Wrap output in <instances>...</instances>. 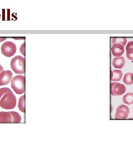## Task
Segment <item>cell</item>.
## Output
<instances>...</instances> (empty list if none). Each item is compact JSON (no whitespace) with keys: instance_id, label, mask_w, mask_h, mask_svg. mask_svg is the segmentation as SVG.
<instances>
[{"instance_id":"cell-8","label":"cell","mask_w":133,"mask_h":150,"mask_svg":"<svg viewBox=\"0 0 133 150\" xmlns=\"http://www.w3.org/2000/svg\"><path fill=\"white\" fill-rule=\"evenodd\" d=\"M112 54L116 57H121L124 52V46L120 43H116L113 45L112 48Z\"/></svg>"},{"instance_id":"cell-4","label":"cell","mask_w":133,"mask_h":150,"mask_svg":"<svg viewBox=\"0 0 133 150\" xmlns=\"http://www.w3.org/2000/svg\"><path fill=\"white\" fill-rule=\"evenodd\" d=\"M1 52L6 57H10L13 56L16 52L15 43L12 42H6L1 46Z\"/></svg>"},{"instance_id":"cell-6","label":"cell","mask_w":133,"mask_h":150,"mask_svg":"<svg viewBox=\"0 0 133 150\" xmlns=\"http://www.w3.org/2000/svg\"><path fill=\"white\" fill-rule=\"evenodd\" d=\"M130 112L129 108L124 105L119 106L117 108L115 117L117 119H127Z\"/></svg>"},{"instance_id":"cell-5","label":"cell","mask_w":133,"mask_h":150,"mask_svg":"<svg viewBox=\"0 0 133 150\" xmlns=\"http://www.w3.org/2000/svg\"><path fill=\"white\" fill-rule=\"evenodd\" d=\"M126 91V87L124 85L117 82L110 83V94L113 96H121Z\"/></svg>"},{"instance_id":"cell-17","label":"cell","mask_w":133,"mask_h":150,"mask_svg":"<svg viewBox=\"0 0 133 150\" xmlns=\"http://www.w3.org/2000/svg\"><path fill=\"white\" fill-rule=\"evenodd\" d=\"M127 42V39L126 38H112V43L113 44L116 43H120L125 46Z\"/></svg>"},{"instance_id":"cell-19","label":"cell","mask_w":133,"mask_h":150,"mask_svg":"<svg viewBox=\"0 0 133 150\" xmlns=\"http://www.w3.org/2000/svg\"><path fill=\"white\" fill-rule=\"evenodd\" d=\"M20 52L24 56H25V42L22 45L20 48Z\"/></svg>"},{"instance_id":"cell-20","label":"cell","mask_w":133,"mask_h":150,"mask_svg":"<svg viewBox=\"0 0 133 150\" xmlns=\"http://www.w3.org/2000/svg\"><path fill=\"white\" fill-rule=\"evenodd\" d=\"M6 38H0V42H2V41H4Z\"/></svg>"},{"instance_id":"cell-14","label":"cell","mask_w":133,"mask_h":150,"mask_svg":"<svg viewBox=\"0 0 133 150\" xmlns=\"http://www.w3.org/2000/svg\"><path fill=\"white\" fill-rule=\"evenodd\" d=\"M123 82L124 83L128 85H131L133 84V73L128 72L125 74L123 78Z\"/></svg>"},{"instance_id":"cell-9","label":"cell","mask_w":133,"mask_h":150,"mask_svg":"<svg viewBox=\"0 0 133 150\" xmlns=\"http://www.w3.org/2000/svg\"><path fill=\"white\" fill-rule=\"evenodd\" d=\"M1 123H12V118L10 112H0Z\"/></svg>"},{"instance_id":"cell-10","label":"cell","mask_w":133,"mask_h":150,"mask_svg":"<svg viewBox=\"0 0 133 150\" xmlns=\"http://www.w3.org/2000/svg\"><path fill=\"white\" fill-rule=\"evenodd\" d=\"M125 64V60L123 57H115L113 59V66L115 69H122Z\"/></svg>"},{"instance_id":"cell-2","label":"cell","mask_w":133,"mask_h":150,"mask_svg":"<svg viewBox=\"0 0 133 150\" xmlns=\"http://www.w3.org/2000/svg\"><path fill=\"white\" fill-rule=\"evenodd\" d=\"M16 105V97L12 91L5 93L0 99V107L4 109H13Z\"/></svg>"},{"instance_id":"cell-18","label":"cell","mask_w":133,"mask_h":150,"mask_svg":"<svg viewBox=\"0 0 133 150\" xmlns=\"http://www.w3.org/2000/svg\"><path fill=\"white\" fill-rule=\"evenodd\" d=\"M11 91V90L7 87H4V88H0V99L5 93L8 92H10Z\"/></svg>"},{"instance_id":"cell-7","label":"cell","mask_w":133,"mask_h":150,"mask_svg":"<svg viewBox=\"0 0 133 150\" xmlns=\"http://www.w3.org/2000/svg\"><path fill=\"white\" fill-rule=\"evenodd\" d=\"M13 77V74L11 71H4L0 74V86L8 85L11 82Z\"/></svg>"},{"instance_id":"cell-13","label":"cell","mask_w":133,"mask_h":150,"mask_svg":"<svg viewBox=\"0 0 133 150\" xmlns=\"http://www.w3.org/2000/svg\"><path fill=\"white\" fill-rule=\"evenodd\" d=\"M18 107L22 112H26V97L25 95L20 97L18 101Z\"/></svg>"},{"instance_id":"cell-1","label":"cell","mask_w":133,"mask_h":150,"mask_svg":"<svg viewBox=\"0 0 133 150\" xmlns=\"http://www.w3.org/2000/svg\"><path fill=\"white\" fill-rule=\"evenodd\" d=\"M11 69L17 75L25 74L26 64L25 59L21 56H17L11 59L10 62Z\"/></svg>"},{"instance_id":"cell-21","label":"cell","mask_w":133,"mask_h":150,"mask_svg":"<svg viewBox=\"0 0 133 150\" xmlns=\"http://www.w3.org/2000/svg\"><path fill=\"white\" fill-rule=\"evenodd\" d=\"M4 68H3V67L0 64V74L2 72V71H4Z\"/></svg>"},{"instance_id":"cell-11","label":"cell","mask_w":133,"mask_h":150,"mask_svg":"<svg viewBox=\"0 0 133 150\" xmlns=\"http://www.w3.org/2000/svg\"><path fill=\"white\" fill-rule=\"evenodd\" d=\"M122 72L121 70H113L110 73V81H119L122 79Z\"/></svg>"},{"instance_id":"cell-15","label":"cell","mask_w":133,"mask_h":150,"mask_svg":"<svg viewBox=\"0 0 133 150\" xmlns=\"http://www.w3.org/2000/svg\"><path fill=\"white\" fill-rule=\"evenodd\" d=\"M122 101L127 105H132L133 103V93L129 92L122 97Z\"/></svg>"},{"instance_id":"cell-16","label":"cell","mask_w":133,"mask_h":150,"mask_svg":"<svg viewBox=\"0 0 133 150\" xmlns=\"http://www.w3.org/2000/svg\"><path fill=\"white\" fill-rule=\"evenodd\" d=\"M11 113L12 118V123H20L21 122L22 117L21 115L15 111H11Z\"/></svg>"},{"instance_id":"cell-3","label":"cell","mask_w":133,"mask_h":150,"mask_svg":"<svg viewBox=\"0 0 133 150\" xmlns=\"http://www.w3.org/2000/svg\"><path fill=\"white\" fill-rule=\"evenodd\" d=\"M11 87L18 95H21L25 93L26 84L25 76L18 75L15 76L11 80Z\"/></svg>"},{"instance_id":"cell-12","label":"cell","mask_w":133,"mask_h":150,"mask_svg":"<svg viewBox=\"0 0 133 150\" xmlns=\"http://www.w3.org/2000/svg\"><path fill=\"white\" fill-rule=\"evenodd\" d=\"M126 52L128 59L133 61V41L128 42L126 47Z\"/></svg>"}]
</instances>
